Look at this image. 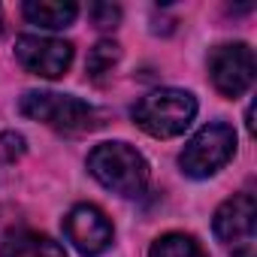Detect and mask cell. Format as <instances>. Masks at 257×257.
Masks as SVG:
<instances>
[{"label":"cell","instance_id":"cell-2","mask_svg":"<svg viewBox=\"0 0 257 257\" xmlns=\"http://www.w3.org/2000/svg\"><path fill=\"white\" fill-rule=\"evenodd\" d=\"M197 115V100L182 88H158L134 106V121L155 140L182 137Z\"/></svg>","mask_w":257,"mask_h":257},{"label":"cell","instance_id":"cell-8","mask_svg":"<svg viewBox=\"0 0 257 257\" xmlns=\"http://www.w3.org/2000/svg\"><path fill=\"white\" fill-rule=\"evenodd\" d=\"M254 218H257V203H254V194L251 191H242L230 200H224L215 212V221H212V230L221 242L227 245H236V242H245L254 236Z\"/></svg>","mask_w":257,"mask_h":257},{"label":"cell","instance_id":"cell-4","mask_svg":"<svg viewBox=\"0 0 257 257\" xmlns=\"http://www.w3.org/2000/svg\"><path fill=\"white\" fill-rule=\"evenodd\" d=\"M236 155V131L230 124H206L203 131H197L185 152L179 155V167L191 179H209L215 176L230 158Z\"/></svg>","mask_w":257,"mask_h":257},{"label":"cell","instance_id":"cell-5","mask_svg":"<svg viewBox=\"0 0 257 257\" xmlns=\"http://www.w3.org/2000/svg\"><path fill=\"white\" fill-rule=\"evenodd\" d=\"M209 76L218 94L242 97L254 82V52L245 43H224L209 52Z\"/></svg>","mask_w":257,"mask_h":257},{"label":"cell","instance_id":"cell-15","mask_svg":"<svg viewBox=\"0 0 257 257\" xmlns=\"http://www.w3.org/2000/svg\"><path fill=\"white\" fill-rule=\"evenodd\" d=\"M233 257H254V248H251V245H245V248H239Z\"/></svg>","mask_w":257,"mask_h":257},{"label":"cell","instance_id":"cell-11","mask_svg":"<svg viewBox=\"0 0 257 257\" xmlns=\"http://www.w3.org/2000/svg\"><path fill=\"white\" fill-rule=\"evenodd\" d=\"M149 257H206L200 242L188 233H164L161 239H155Z\"/></svg>","mask_w":257,"mask_h":257},{"label":"cell","instance_id":"cell-7","mask_svg":"<svg viewBox=\"0 0 257 257\" xmlns=\"http://www.w3.org/2000/svg\"><path fill=\"white\" fill-rule=\"evenodd\" d=\"M64 233L70 239V245L82 254V257H97L112 245V224L106 218L103 209L82 203L73 206L64 218Z\"/></svg>","mask_w":257,"mask_h":257},{"label":"cell","instance_id":"cell-14","mask_svg":"<svg viewBox=\"0 0 257 257\" xmlns=\"http://www.w3.org/2000/svg\"><path fill=\"white\" fill-rule=\"evenodd\" d=\"M25 155V137L16 134V131H7V134H0V158H4L7 164L19 161Z\"/></svg>","mask_w":257,"mask_h":257},{"label":"cell","instance_id":"cell-10","mask_svg":"<svg viewBox=\"0 0 257 257\" xmlns=\"http://www.w3.org/2000/svg\"><path fill=\"white\" fill-rule=\"evenodd\" d=\"M25 19L31 25H40V28H49V31H58V28H70L79 16V7L76 4H61V0H28L22 7Z\"/></svg>","mask_w":257,"mask_h":257},{"label":"cell","instance_id":"cell-9","mask_svg":"<svg viewBox=\"0 0 257 257\" xmlns=\"http://www.w3.org/2000/svg\"><path fill=\"white\" fill-rule=\"evenodd\" d=\"M0 257H67V251L46 233L19 230V233H10L4 239Z\"/></svg>","mask_w":257,"mask_h":257},{"label":"cell","instance_id":"cell-13","mask_svg":"<svg viewBox=\"0 0 257 257\" xmlns=\"http://www.w3.org/2000/svg\"><path fill=\"white\" fill-rule=\"evenodd\" d=\"M88 16H91V22L97 25V28H115L118 22H121V10L115 7V4H91L88 7Z\"/></svg>","mask_w":257,"mask_h":257},{"label":"cell","instance_id":"cell-3","mask_svg":"<svg viewBox=\"0 0 257 257\" xmlns=\"http://www.w3.org/2000/svg\"><path fill=\"white\" fill-rule=\"evenodd\" d=\"M22 115L43 121L55 131L64 134H82V131H94L97 127V112L94 106H88L79 97L70 94H55V91H28L19 103Z\"/></svg>","mask_w":257,"mask_h":257},{"label":"cell","instance_id":"cell-12","mask_svg":"<svg viewBox=\"0 0 257 257\" xmlns=\"http://www.w3.org/2000/svg\"><path fill=\"white\" fill-rule=\"evenodd\" d=\"M118 58H121V46L112 43V40H100L91 49V55H88V76L94 82H103V76L112 73V67L118 64Z\"/></svg>","mask_w":257,"mask_h":257},{"label":"cell","instance_id":"cell-6","mask_svg":"<svg viewBox=\"0 0 257 257\" xmlns=\"http://www.w3.org/2000/svg\"><path fill=\"white\" fill-rule=\"evenodd\" d=\"M16 58L19 64L43 79H61L73 64V46L55 37H19L16 40Z\"/></svg>","mask_w":257,"mask_h":257},{"label":"cell","instance_id":"cell-1","mask_svg":"<svg viewBox=\"0 0 257 257\" xmlns=\"http://www.w3.org/2000/svg\"><path fill=\"white\" fill-rule=\"evenodd\" d=\"M91 176L118 197H140L149 188V164L127 143H103L88 155Z\"/></svg>","mask_w":257,"mask_h":257}]
</instances>
